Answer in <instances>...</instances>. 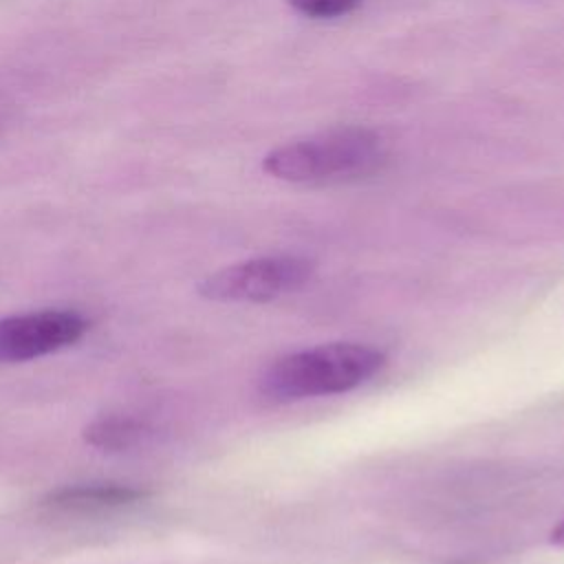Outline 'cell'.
<instances>
[{"label": "cell", "mask_w": 564, "mask_h": 564, "mask_svg": "<svg viewBox=\"0 0 564 564\" xmlns=\"http://www.w3.org/2000/svg\"><path fill=\"white\" fill-rule=\"evenodd\" d=\"M361 0H289L293 9L308 18H337L355 11Z\"/></svg>", "instance_id": "52a82bcc"}, {"label": "cell", "mask_w": 564, "mask_h": 564, "mask_svg": "<svg viewBox=\"0 0 564 564\" xmlns=\"http://www.w3.org/2000/svg\"><path fill=\"white\" fill-rule=\"evenodd\" d=\"M383 364L386 355L368 344H322L271 361L260 375V392L275 403L339 394L368 381Z\"/></svg>", "instance_id": "6da1fadb"}, {"label": "cell", "mask_w": 564, "mask_h": 564, "mask_svg": "<svg viewBox=\"0 0 564 564\" xmlns=\"http://www.w3.org/2000/svg\"><path fill=\"white\" fill-rule=\"evenodd\" d=\"M150 494L145 487L121 482H79L51 489L40 500V507L57 513H93L143 502Z\"/></svg>", "instance_id": "5b68a950"}, {"label": "cell", "mask_w": 564, "mask_h": 564, "mask_svg": "<svg viewBox=\"0 0 564 564\" xmlns=\"http://www.w3.org/2000/svg\"><path fill=\"white\" fill-rule=\"evenodd\" d=\"M90 322L77 311L46 308L0 317V364L46 357L77 344Z\"/></svg>", "instance_id": "277c9868"}, {"label": "cell", "mask_w": 564, "mask_h": 564, "mask_svg": "<svg viewBox=\"0 0 564 564\" xmlns=\"http://www.w3.org/2000/svg\"><path fill=\"white\" fill-rule=\"evenodd\" d=\"M383 159L379 137L366 128H337L289 141L262 159V170L280 181L324 185L372 174Z\"/></svg>", "instance_id": "7a4b0ae2"}, {"label": "cell", "mask_w": 564, "mask_h": 564, "mask_svg": "<svg viewBox=\"0 0 564 564\" xmlns=\"http://www.w3.org/2000/svg\"><path fill=\"white\" fill-rule=\"evenodd\" d=\"M315 264L300 256H262L223 267L198 282V295L214 302H269L302 289Z\"/></svg>", "instance_id": "3957f363"}, {"label": "cell", "mask_w": 564, "mask_h": 564, "mask_svg": "<svg viewBox=\"0 0 564 564\" xmlns=\"http://www.w3.org/2000/svg\"><path fill=\"white\" fill-rule=\"evenodd\" d=\"M154 427L132 416H99L84 427V441L104 452H126L145 445Z\"/></svg>", "instance_id": "8992f818"}, {"label": "cell", "mask_w": 564, "mask_h": 564, "mask_svg": "<svg viewBox=\"0 0 564 564\" xmlns=\"http://www.w3.org/2000/svg\"><path fill=\"white\" fill-rule=\"evenodd\" d=\"M551 542L557 546H564V520L551 531Z\"/></svg>", "instance_id": "ba28073f"}]
</instances>
